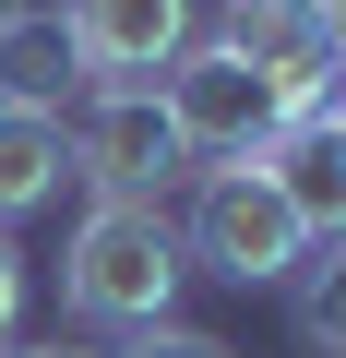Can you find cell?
<instances>
[{
    "label": "cell",
    "mask_w": 346,
    "mask_h": 358,
    "mask_svg": "<svg viewBox=\"0 0 346 358\" xmlns=\"http://www.w3.org/2000/svg\"><path fill=\"white\" fill-rule=\"evenodd\" d=\"M60 24H72L84 84H155L203 36V0H60Z\"/></svg>",
    "instance_id": "obj_6"
},
{
    "label": "cell",
    "mask_w": 346,
    "mask_h": 358,
    "mask_svg": "<svg viewBox=\"0 0 346 358\" xmlns=\"http://www.w3.org/2000/svg\"><path fill=\"white\" fill-rule=\"evenodd\" d=\"M108 358H239L227 334H203V322H143V334H120Z\"/></svg>",
    "instance_id": "obj_11"
},
{
    "label": "cell",
    "mask_w": 346,
    "mask_h": 358,
    "mask_svg": "<svg viewBox=\"0 0 346 358\" xmlns=\"http://www.w3.org/2000/svg\"><path fill=\"white\" fill-rule=\"evenodd\" d=\"M60 131H72V179L96 203H167V179L192 167L167 108H155V84H84L60 108Z\"/></svg>",
    "instance_id": "obj_3"
},
{
    "label": "cell",
    "mask_w": 346,
    "mask_h": 358,
    "mask_svg": "<svg viewBox=\"0 0 346 358\" xmlns=\"http://www.w3.org/2000/svg\"><path fill=\"white\" fill-rule=\"evenodd\" d=\"M0 358H96V346H60V334H36V346H0Z\"/></svg>",
    "instance_id": "obj_13"
},
{
    "label": "cell",
    "mask_w": 346,
    "mask_h": 358,
    "mask_svg": "<svg viewBox=\"0 0 346 358\" xmlns=\"http://www.w3.org/2000/svg\"><path fill=\"white\" fill-rule=\"evenodd\" d=\"M72 192V131L48 108H0V227Z\"/></svg>",
    "instance_id": "obj_9"
},
{
    "label": "cell",
    "mask_w": 346,
    "mask_h": 358,
    "mask_svg": "<svg viewBox=\"0 0 346 358\" xmlns=\"http://www.w3.org/2000/svg\"><path fill=\"white\" fill-rule=\"evenodd\" d=\"M298 346L310 358H346V239H298Z\"/></svg>",
    "instance_id": "obj_10"
},
{
    "label": "cell",
    "mask_w": 346,
    "mask_h": 358,
    "mask_svg": "<svg viewBox=\"0 0 346 358\" xmlns=\"http://www.w3.org/2000/svg\"><path fill=\"white\" fill-rule=\"evenodd\" d=\"M298 215L275 203V179L263 167H203L192 179V215H180V263L192 275H227V287H275L298 263Z\"/></svg>",
    "instance_id": "obj_4"
},
{
    "label": "cell",
    "mask_w": 346,
    "mask_h": 358,
    "mask_svg": "<svg viewBox=\"0 0 346 358\" xmlns=\"http://www.w3.org/2000/svg\"><path fill=\"white\" fill-rule=\"evenodd\" d=\"M180 287H192V263H180V215L167 203H84V227L60 251V299L84 322H108V334L180 322Z\"/></svg>",
    "instance_id": "obj_1"
},
{
    "label": "cell",
    "mask_w": 346,
    "mask_h": 358,
    "mask_svg": "<svg viewBox=\"0 0 346 358\" xmlns=\"http://www.w3.org/2000/svg\"><path fill=\"white\" fill-rule=\"evenodd\" d=\"M84 96V60H72V24L60 13H0V108H72Z\"/></svg>",
    "instance_id": "obj_8"
},
{
    "label": "cell",
    "mask_w": 346,
    "mask_h": 358,
    "mask_svg": "<svg viewBox=\"0 0 346 358\" xmlns=\"http://www.w3.org/2000/svg\"><path fill=\"white\" fill-rule=\"evenodd\" d=\"M0 13H24V0H0Z\"/></svg>",
    "instance_id": "obj_14"
},
{
    "label": "cell",
    "mask_w": 346,
    "mask_h": 358,
    "mask_svg": "<svg viewBox=\"0 0 346 358\" xmlns=\"http://www.w3.org/2000/svg\"><path fill=\"white\" fill-rule=\"evenodd\" d=\"M13 322H24V251H13V227H0V346H13Z\"/></svg>",
    "instance_id": "obj_12"
},
{
    "label": "cell",
    "mask_w": 346,
    "mask_h": 358,
    "mask_svg": "<svg viewBox=\"0 0 346 358\" xmlns=\"http://www.w3.org/2000/svg\"><path fill=\"white\" fill-rule=\"evenodd\" d=\"M251 167L275 179V203H287L310 239H346V120H334V96H322L310 120H287Z\"/></svg>",
    "instance_id": "obj_7"
},
{
    "label": "cell",
    "mask_w": 346,
    "mask_h": 358,
    "mask_svg": "<svg viewBox=\"0 0 346 358\" xmlns=\"http://www.w3.org/2000/svg\"><path fill=\"white\" fill-rule=\"evenodd\" d=\"M155 108H167V131H180V155L192 167H251L298 108H287V84L275 72H251L239 48H215V36H192L180 60L155 72Z\"/></svg>",
    "instance_id": "obj_2"
},
{
    "label": "cell",
    "mask_w": 346,
    "mask_h": 358,
    "mask_svg": "<svg viewBox=\"0 0 346 358\" xmlns=\"http://www.w3.org/2000/svg\"><path fill=\"white\" fill-rule=\"evenodd\" d=\"M215 48H239L251 72H275L287 108L310 120L334 96V60H346V0H227V13H215Z\"/></svg>",
    "instance_id": "obj_5"
}]
</instances>
